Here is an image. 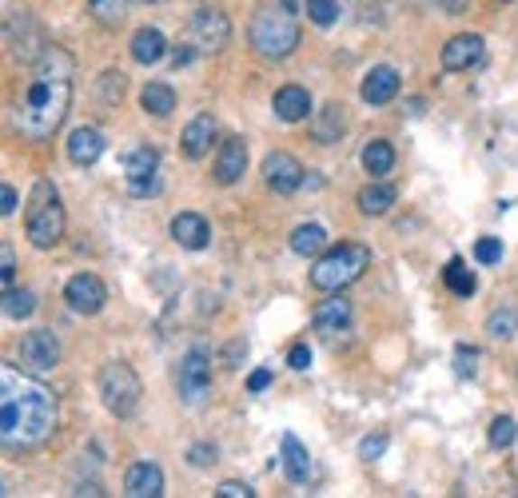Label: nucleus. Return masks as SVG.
<instances>
[{"mask_svg":"<svg viewBox=\"0 0 518 498\" xmlns=\"http://www.w3.org/2000/svg\"><path fill=\"white\" fill-rule=\"evenodd\" d=\"M72 56L64 48L48 44V52L36 64V76L28 80V92L16 104V132L28 140H48L69 116L72 104Z\"/></svg>","mask_w":518,"mask_h":498,"instance_id":"nucleus-1","label":"nucleus"},{"mask_svg":"<svg viewBox=\"0 0 518 498\" xmlns=\"http://www.w3.org/2000/svg\"><path fill=\"white\" fill-rule=\"evenodd\" d=\"M56 427V399L36 375L5 367L0 375V438L8 451H32Z\"/></svg>","mask_w":518,"mask_h":498,"instance_id":"nucleus-2","label":"nucleus"},{"mask_svg":"<svg viewBox=\"0 0 518 498\" xmlns=\"http://www.w3.org/2000/svg\"><path fill=\"white\" fill-rule=\"evenodd\" d=\"M252 44L267 60H283L300 44V21H295L291 5H267L255 13L252 21Z\"/></svg>","mask_w":518,"mask_h":498,"instance_id":"nucleus-3","label":"nucleus"},{"mask_svg":"<svg viewBox=\"0 0 518 498\" xmlns=\"http://www.w3.org/2000/svg\"><path fill=\"white\" fill-rule=\"evenodd\" d=\"M24 232H28V244L48 252L64 239V208H60V196L48 180H36L32 184V196H28V212H24Z\"/></svg>","mask_w":518,"mask_h":498,"instance_id":"nucleus-4","label":"nucleus"},{"mask_svg":"<svg viewBox=\"0 0 518 498\" xmlns=\"http://www.w3.org/2000/svg\"><path fill=\"white\" fill-rule=\"evenodd\" d=\"M371 267V247L363 244H339V247H328V252L315 260L311 267V287L319 291H343L347 283H355L363 272Z\"/></svg>","mask_w":518,"mask_h":498,"instance_id":"nucleus-5","label":"nucleus"},{"mask_svg":"<svg viewBox=\"0 0 518 498\" xmlns=\"http://www.w3.org/2000/svg\"><path fill=\"white\" fill-rule=\"evenodd\" d=\"M96 383H100V399H104V407H108L112 415L116 419L136 415L143 387H140V375L128 367V363H104Z\"/></svg>","mask_w":518,"mask_h":498,"instance_id":"nucleus-6","label":"nucleus"},{"mask_svg":"<svg viewBox=\"0 0 518 498\" xmlns=\"http://www.w3.org/2000/svg\"><path fill=\"white\" fill-rule=\"evenodd\" d=\"M16 363H21V371H28V375H36V379L52 375V371L60 367V339L48 327L28 331L21 339V347H16Z\"/></svg>","mask_w":518,"mask_h":498,"instance_id":"nucleus-7","label":"nucleus"},{"mask_svg":"<svg viewBox=\"0 0 518 498\" xmlns=\"http://www.w3.org/2000/svg\"><path fill=\"white\" fill-rule=\"evenodd\" d=\"M208 395H212V363L204 351H188L180 363V399L188 407H199Z\"/></svg>","mask_w":518,"mask_h":498,"instance_id":"nucleus-8","label":"nucleus"},{"mask_svg":"<svg viewBox=\"0 0 518 498\" xmlns=\"http://www.w3.org/2000/svg\"><path fill=\"white\" fill-rule=\"evenodd\" d=\"M64 300H69V308L76 315H96V311H104V303H108V287H104L100 275L80 272L64 283Z\"/></svg>","mask_w":518,"mask_h":498,"instance_id":"nucleus-9","label":"nucleus"},{"mask_svg":"<svg viewBox=\"0 0 518 498\" xmlns=\"http://www.w3.org/2000/svg\"><path fill=\"white\" fill-rule=\"evenodd\" d=\"M156 171H160V152L148 148V143L132 148L128 160H124V176H128L132 196H152L156 191Z\"/></svg>","mask_w":518,"mask_h":498,"instance_id":"nucleus-10","label":"nucleus"},{"mask_svg":"<svg viewBox=\"0 0 518 498\" xmlns=\"http://www.w3.org/2000/svg\"><path fill=\"white\" fill-rule=\"evenodd\" d=\"M227 41H232V24H227V16L219 8H199L191 16V44L199 52H219Z\"/></svg>","mask_w":518,"mask_h":498,"instance_id":"nucleus-11","label":"nucleus"},{"mask_svg":"<svg viewBox=\"0 0 518 498\" xmlns=\"http://www.w3.org/2000/svg\"><path fill=\"white\" fill-rule=\"evenodd\" d=\"M264 180H267V188H275L280 196H291V191L303 184V164L291 156V152H267Z\"/></svg>","mask_w":518,"mask_h":498,"instance_id":"nucleus-12","label":"nucleus"},{"mask_svg":"<svg viewBox=\"0 0 518 498\" xmlns=\"http://www.w3.org/2000/svg\"><path fill=\"white\" fill-rule=\"evenodd\" d=\"M483 60V36L478 32H463V36H450L443 44V69L447 72H467Z\"/></svg>","mask_w":518,"mask_h":498,"instance_id":"nucleus-13","label":"nucleus"},{"mask_svg":"<svg viewBox=\"0 0 518 498\" xmlns=\"http://www.w3.org/2000/svg\"><path fill=\"white\" fill-rule=\"evenodd\" d=\"M16 24H21V36L16 32H8V44H13V56L21 64H32V60H41V56L48 52V44H44V36H41V28L32 24V16L24 13V8H16Z\"/></svg>","mask_w":518,"mask_h":498,"instance_id":"nucleus-14","label":"nucleus"},{"mask_svg":"<svg viewBox=\"0 0 518 498\" xmlns=\"http://www.w3.org/2000/svg\"><path fill=\"white\" fill-rule=\"evenodd\" d=\"M124 494L132 498H160L164 494V471L156 463H132L124 475Z\"/></svg>","mask_w":518,"mask_h":498,"instance_id":"nucleus-15","label":"nucleus"},{"mask_svg":"<svg viewBox=\"0 0 518 498\" xmlns=\"http://www.w3.org/2000/svg\"><path fill=\"white\" fill-rule=\"evenodd\" d=\"M171 239H176L180 247H188V252H204L208 244H212V232H208V219L196 216V212H180L171 219Z\"/></svg>","mask_w":518,"mask_h":498,"instance_id":"nucleus-16","label":"nucleus"},{"mask_svg":"<svg viewBox=\"0 0 518 498\" xmlns=\"http://www.w3.org/2000/svg\"><path fill=\"white\" fill-rule=\"evenodd\" d=\"M244 168H247V143L239 136H227L219 143V156H216V180L227 188L244 176Z\"/></svg>","mask_w":518,"mask_h":498,"instance_id":"nucleus-17","label":"nucleus"},{"mask_svg":"<svg viewBox=\"0 0 518 498\" xmlns=\"http://www.w3.org/2000/svg\"><path fill=\"white\" fill-rule=\"evenodd\" d=\"M359 96L367 104H391L399 96V72L387 69V64L371 69L367 76H363V84H359Z\"/></svg>","mask_w":518,"mask_h":498,"instance_id":"nucleus-18","label":"nucleus"},{"mask_svg":"<svg viewBox=\"0 0 518 498\" xmlns=\"http://www.w3.org/2000/svg\"><path fill=\"white\" fill-rule=\"evenodd\" d=\"M311 323H315V331H319V335L347 331L351 327V300H343V295L335 291V300H323L319 308H315Z\"/></svg>","mask_w":518,"mask_h":498,"instance_id":"nucleus-19","label":"nucleus"},{"mask_svg":"<svg viewBox=\"0 0 518 498\" xmlns=\"http://www.w3.org/2000/svg\"><path fill=\"white\" fill-rule=\"evenodd\" d=\"M280 463H283L287 483L303 486L307 478H311V455H307V447H303L295 435H283V443H280Z\"/></svg>","mask_w":518,"mask_h":498,"instance_id":"nucleus-20","label":"nucleus"},{"mask_svg":"<svg viewBox=\"0 0 518 498\" xmlns=\"http://www.w3.org/2000/svg\"><path fill=\"white\" fill-rule=\"evenodd\" d=\"M100 156H104V136L96 128L84 124V128H76L69 136V160L76 168H92Z\"/></svg>","mask_w":518,"mask_h":498,"instance_id":"nucleus-21","label":"nucleus"},{"mask_svg":"<svg viewBox=\"0 0 518 498\" xmlns=\"http://www.w3.org/2000/svg\"><path fill=\"white\" fill-rule=\"evenodd\" d=\"M212 136H216V120L212 116H196L184 128V136H180V148H184L188 160H204L208 148H212Z\"/></svg>","mask_w":518,"mask_h":498,"instance_id":"nucleus-22","label":"nucleus"},{"mask_svg":"<svg viewBox=\"0 0 518 498\" xmlns=\"http://www.w3.org/2000/svg\"><path fill=\"white\" fill-rule=\"evenodd\" d=\"M307 112H311V96H307V88H300V84H287V88L275 92V116H280L283 124L307 120Z\"/></svg>","mask_w":518,"mask_h":498,"instance_id":"nucleus-23","label":"nucleus"},{"mask_svg":"<svg viewBox=\"0 0 518 498\" xmlns=\"http://www.w3.org/2000/svg\"><path fill=\"white\" fill-rule=\"evenodd\" d=\"M343 128H347V112H343V104H323L319 112H315V120H311V136L319 140V143H335L343 136Z\"/></svg>","mask_w":518,"mask_h":498,"instance_id":"nucleus-24","label":"nucleus"},{"mask_svg":"<svg viewBox=\"0 0 518 498\" xmlns=\"http://www.w3.org/2000/svg\"><path fill=\"white\" fill-rule=\"evenodd\" d=\"M164 52H168V41H164L160 28H140V32L132 36V56H136V64H156Z\"/></svg>","mask_w":518,"mask_h":498,"instance_id":"nucleus-25","label":"nucleus"},{"mask_svg":"<svg viewBox=\"0 0 518 498\" xmlns=\"http://www.w3.org/2000/svg\"><path fill=\"white\" fill-rule=\"evenodd\" d=\"M363 168H367L371 180L391 176V168H395V148H391L387 140H371L367 148H363Z\"/></svg>","mask_w":518,"mask_h":498,"instance_id":"nucleus-26","label":"nucleus"},{"mask_svg":"<svg viewBox=\"0 0 518 498\" xmlns=\"http://www.w3.org/2000/svg\"><path fill=\"white\" fill-rule=\"evenodd\" d=\"M291 252L303 255V260H311V255H323L328 252V232H323L319 224H303L291 232Z\"/></svg>","mask_w":518,"mask_h":498,"instance_id":"nucleus-27","label":"nucleus"},{"mask_svg":"<svg viewBox=\"0 0 518 498\" xmlns=\"http://www.w3.org/2000/svg\"><path fill=\"white\" fill-rule=\"evenodd\" d=\"M140 104H143V112H152V116H168V112L176 108V92H171L164 80H152V84H143Z\"/></svg>","mask_w":518,"mask_h":498,"instance_id":"nucleus-28","label":"nucleus"},{"mask_svg":"<svg viewBox=\"0 0 518 498\" xmlns=\"http://www.w3.org/2000/svg\"><path fill=\"white\" fill-rule=\"evenodd\" d=\"M391 204H395V188H391V184H367V188L359 191V208L367 216L391 212Z\"/></svg>","mask_w":518,"mask_h":498,"instance_id":"nucleus-29","label":"nucleus"},{"mask_svg":"<svg viewBox=\"0 0 518 498\" xmlns=\"http://www.w3.org/2000/svg\"><path fill=\"white\" fill-rule=\"evenodd\" d=\"M443 280H447V287L455 295H471L475 291V272L467 267L463 260H450L447 267H443Z\"/></svg>","mask_w":518,"mask_h":498,"instance_id":"nucleus-30","label":"nucleus"},{"mask_svg":"<svg viewBox=\"0 0 518 498\" xmlns=\"http://www.w3.org/2000/svg\"><path fill=\"white\" fill-rule=\"evenodd\" d=\"M36 311V295L28 291V287H21V291H5V315L8 319H28V315Z\"/></svg>","mask_w":518,"mask_h":498,"instance_id":"nucleus-31","label":"nucleus"},{"mask_svg":"<svg viewBox=\"0 0 518 498\" xmlns=\"http://www.w3.org/2000/svg\"><path fill=\"white\" fill-rule=\"evenodd\" d=\"M88 8H92V16H96V21H100L104 28H120L128 0H88Z\"/></svg>","mask_w":518,"mask_h":498,"instance_id":"nucleus-32","label":"nucleus"},{"mask_svg":"<svg viewBox=\"0 0 518 498\" xmlns=\"http://www.w3.org/2000/svg\"><path fill=\"white\" fill-rule=\"evenodd\" d=\"M96 96H100V104L116 108L120 96H124V72H104V76H100V84H96Z\"/></svg>","mask_w":518,"mask_h":498,"instance_id":"nucleus-33","label":"nucleus"},{"mask_svg":"<svg viewBox=\"0 0 518 498\" xmlns=\"http://www.w3.org/2000/svg\"><path fill=\"white\" fill-rule=\"evenodd\" d=\"M514 438H518V423H514L511 415H498L495 423H491V447H495V451H506Z\"/></svg>","mask_w":518,"mask_h":498,"instance_id":"nucleus-34","label":"nucleus"},{"mask_svg":"<svg viewBox=\"0 0 518 498\" xmlns=\"http://www.w3.org/2000/svg\"><path fill=\"white\" fill-rule=\"evenodd\" d=\"M307 16H311V24L328 28L339 21V0H307Z\"/></svg>","mask_w":518,"mask_h":498,"instance_id":"nucleus-35","label":"nucleus"},{"mask_svg":"<svg viewBox=\"0 0 518 498\" xmlns=\"http://www.w3.org/2000/svg\"><path fill=\"white\" fill-rule=\"evenodd\" d=\"M486 331H491V339H511L518 331V315L506 308V311H495L491 319H486Z\"/></svg>","mask_w":518,"mask_h":498,"instance_id":"nucleus-36","label":"nucleus"},{"mask_svg":"<svg viewBox=\"0 0 518 498\" xmlns=\"http://www.w3.org/2000/svg\"><path fill=\"white\" fill-rule=\"evenodd\" d=\"M475 260H478V263H498V260H503V244H498V239H491V235L478 239V244H475Z\"/></svg>","mask_w":518,"mask_h":498,"instance_id":"nucleus-37","label":"nucleus"},{"mask_svg":"<svg viewBox=\"0 0 518 498\" xmlns=\"http://www.w3.org/2000/svg\"><path fill=\"white\" fill-rule=\"evenodd\" d=\"M0 275H5V291H13L16 283V255L8 244H0Z\"/></svg>","mask_w":518,"mask_h":498,"instance_id":"nucleus-38","label":"nucleus"},{"mask_svg":"<svg viewBox=\"0 0 518 498\" xmlns=\"http://www.w3.org/2000/svg\"><path fill=\"white\" fill-rule=\"evenodd\" d=\"M387 443H391V438L383 435V430H379V435H367L359 443V458H367V463H371V458H379L383 451H387Z\"/></svg>","mask_w":518,"mask_h":498,"instance_id":"nucleus-39","label":"nucleus"},{"mask_svg":"<svg viewBox=\"0 0 518 498\" xmlns=\"http://www.w3.org/2000/svg\"><path fill=\"white\" fill-rule=\"evenodd\" d=\"M216 494H219V498H255L252 486H247V483H236V478L219 483V486H216Z\"/></svg>","mask_w":518,"mask_h":498,"instance_id":"nucleus-40","label":"nucleus"},{"mask_svg":"<svg viewBox=\"0 0 518 498\" xmlns=\"http://www.w3.org/2000/svg\"><path fill=\"white\" fill-rule=\"evenodd\" d=\"M287 367H295V371L311 367V347H307V343H295V347L287 351Z\"/></svg>","mask_w":518,"mask_h":498,"instance_id":"nucleus-41","label":"nucleus"},{"mask_svg":"<svg viewBox=\"0 0 518 498\" xmlns=\"http://www.w3.org/2000/svg\"><path fill=\"white\" fill-rule=\"evenodd\" d=\"M0 212H5V216H16V188H13V184L0 188Z\"/></svg>","mask_w":518,"mask_h":498,"instance_id":"nucleus-42","label":"nucleus"},{"mask_svg":"<svg viewBox=\"0 0 518 498\" xmlns=\"http://www.w3.org/2000/svg\"><path fill=\"white\" fill-rule=\"evenodd\" d=\"M267 383H272V371L259 367V371H252V379H247V391H255V395H259V391H264Z\"/></svg>","mask_w":518,"mask_h":498,"instance_id":"nucleus-43","label":"nucleus"},{"mask_svg":"<svg viewBox=\"0 0 518 498\" xmlns=\"http://www.w3.org/2000/svg\"><path fill=\"white\" fill-rule=\"evenodd\" d=\"M191 463H196V466L216 463V447H212V451H208V447H191Z\"/></svg>","mask_w":518,"mask_h":498,"instance_id":"nucleus-44","label":"nucleus"},{"mask_svg":"<svg viewBox=\"0 0 518 498\" xmlns=\"http://www.w3.org/2000/svg\"><path fill=\"white\" fill-rule=\"evenodd\" d=\"M463 5H467V0H443V8H447L450 16H458V13H463Z\"/></svg>","mask_w":518,"mask_h":498,"instance_id":"nucleus-45","label":"nucleus"}]
</instances>
